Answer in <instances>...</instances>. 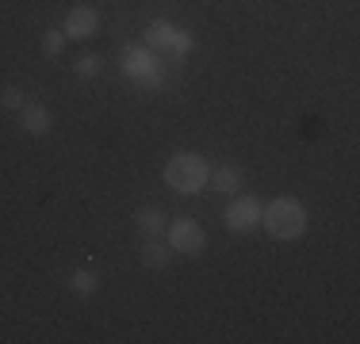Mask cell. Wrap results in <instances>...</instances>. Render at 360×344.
<instances>
[{
	"mask_svg": "<svg viewBox=\"0 0 360 344\" xmlns=\"http://www.w3.org/2000/svg\"><path fill=\"white\" fill-rule=\"evenodd\" d=\"M261 226L276 241H295L307 230V206L295 195H276L269 206H261Z\"/></svg>",
	"mask_w": 360,
	"mask_h": 344,
	"instance_id": "cell-1",
	"label": "cell"
},
{
	"mask_svg": "<svg viewBox=\"0 0 360 344\" xmlns=\"http://www.w3.org/2000/svg\"><path fill=\"white\" fill-rule=\"evenodd\" d=\"M207 176H211V165L200 153H176L165 165V184L176 195H200L207 187Z\"/></svg>",
	"mask_w": 360,
	"mask_h": 344,
	"instance_id": "cell-2",
	"label": "cell"
},
{
	"mask_svg": "<svg viewBox=\"0 0 360 344\" xmlns=\"http://www.w3.org/2000/svg\"><path fill=\"white\" fill-rule=\"evenodd\" d=\"M119 62H123V73L131 77L139 88H153V92H158L161 84H165V69H161V62L153 58V50L146 46V42H142V46H139V42H134V46H123Z\"/></svg>",
	"mask_w": 360,
	"mask_h": 344,
	"instance_id": "cell-3",
	"label": "cell"
},
{
	"mask_svg": "<svg viewBox=\"0 0 360 344\" xmlns=\"http://www.w3.org/2000/svg\"><path fill=\"white\" fill-rule=\"evenodd\" d=\"M142 39H146V46H150V50H169V54H176V58L192 54V46H195L192 34L180 31V27H173V23H165V20L146 23Z\"/></svg>",
	"mask_w": 360,
	"mask_h": 344,
	"instance_id": "cell-4",
	"label": "cell"
},
{
	"mask_svg": "<svg viewBox=\"0 0 360 344\" xmlns=\"http://www.w3.org/2000/svg\"><path fill=\"white\" fill-rule=\"evenodd\" d=\"M165 245L173 249V253L180 256H200L203 253V245H207V234H203V226L195 218H176V222H169L165 226Z\"/></svg>",
	"mask_w": 360,
	"mask_h": 344,
	"instance_id": "cell-5",
	"label": "cell"
},
{
	"mask_svg": "<svg viewBox=\"0 0 360 344\" xmlns=\"http://www.w3.org/2000/svg\"><path fill=\"white\" fill-rule=\"evenodd\" d=\"M222 222H226V230H234V234H250V230L261 226V203H257L253 195H238V199L222 211Z\"/></svg>",
	"mask_w": 360,
	"mask_h": 344,
	"instance_id": "cell-6",
	"label": "cell"
},
{
	"mask_svg": "<svg viewBox=\"0 0 360 344\" xmlns=\"http://www.w3.org/2000/svg\"><path fill=\"white\" fill-rule=\"evenodd\" d=\"M100 31V12L96 8H70L65 15V39H89V34Z\"/></svg>",
	"mask_w": 360,
	"mask_h": 344,
	"instance_id": "cell-7",
	"label": "cell"
},
{
	"mask_svg": "<svg viewBox=\"0 0 360 344\" xmlns=\"http://www.w3.org/2000/svg\"><path fill=\"white\" fill-rule=\"evenodd\" d=\"M207 184L215 187L219 195H238V192H242V184H245V176H242V168H238V165H219V168H211Z\"/></svg>",
	"mask_w": 360,
	"mask_h": 344,
	"instance_id": "cell-8",
	"label": "cell"
},
{
	"mask_svg": "<svg viewBox=\"0 0 360 344\" xmlns=\"http://www.w3.org/2000/svg\"><path fill=\"white\" fill-rule=\"evenodd\" d=\"M20 126L27 134H35V138L50 134V111L42 107V103H23L20 107Z\"/></svg>",
	"mask_w": 360,
	"mask_h": 344,
	"instance_id": "cell-9",
	"label": "cell"
},
{
	"mask_svg": "<svg viewBox=\"0 0 360 344\" xmlns=\"http://www.w3.org/2000/svg\"><path fill=\"white\" fill-rule=\"evenodd\" d=\"M134 226H139V234L142 237H158V234H165V211L161 206H139V214H134Z\"/></svg>",
	"mask_w": 360,
	"mask_h": 344,
	"instance_id": "cell-10",
	"label": "cell"
},
{
	"mask_svg": "<svg viewBox=\"0 0 360 344\" xmlns=\"http://www.w3.org/2000/svg\"><path fill=\"white\" fill-rule=\"evenodd\" d=\"M169 260H173V249L161 245L158 237H146V245H142V264L146 268L161 272V268H169Z\"/></svg>",
	"mask_w": 360,
	"mask_h": 344,
	"instance_id": "cell-11",
	"label": "cell"
},
{
	"mask_svg": "<svg viewBox=\"0 0 360 344\" xmlns=\"http://www.w3.org/2000/svg\"><path fill=\"white\" fill-rule=\"evenodd\" d=\"M70 291H73V295H84V298L96 295V291H100V275L89 272V268H77L70 275Z\"/></svg>",
	"mask_w": 360,
	"mask_h": 344,
	"instance_id": "cell-12",
	"label": "cell"
},
{
	"mask_svg": "<svg viewBox=\"0 0 360 344\" xmlns=\"http://www.w3.org/2000/svg\"><path fill=\"white\" fill-rule=\"evenodd\" d=\"M100 69H104V58H100V54H81V58L73 62V73L81 77V81H89V77H96Z\"/></svg>",
	"mask_w": 360,
	"mask_h": 344,
	"instance_id": "cell-13",
	"label": "cell"
},
{
	"mask_svg": "<svg viewBox=\"0 0 360 344\" xmlns=\"http://www.w3.org/2000/svg\"><path fill=\"white\" fill-rule=\"evenodd\" d=\"M62 50H65V34L58 31V27L42 34V54H46V58H58V54H62Z\"/></svg>",
	"mask_w": 360,
	"mask_h": 344,
	"instance_id": "cell-14",
	"label": "cell"
},
{
	"mask_svg": "<svg viewBox=\"0 0 360 344\" xmlns=\"http://www.w3.org/2000/svg\"><path fill=\"white\" fill-rule=\"evenodd\" d=\"M23 92L20 88H12V84H8V88H0V107H8V111H20L23 107Z\"/></svg>",
	"mask_w": 360,
	"mask_h": 344,
	"instance_id": "cell-15",
	"label": "cell"
}]
</instances>
